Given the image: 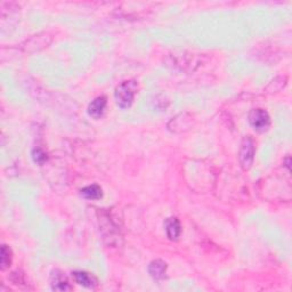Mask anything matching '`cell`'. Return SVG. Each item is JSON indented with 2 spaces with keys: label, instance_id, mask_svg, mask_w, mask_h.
<instances>
[{
  "label": "cell",
  "instance_id": "obj_7",
  "mask_svg": "<svg viewBox=\"0 0 292 292\" xmlns=\"http://www.w3.org/2000/svg\"><path fill=\"white\" fill-rule=\"evenodd\" d=\"M167 270V264L163 260L156 259L148 265V273L154 280H161L165 277Z\"/></svg>",
  "mask_w": 292,
  "mask_h": 292
},
{
  "label": "cell",
  "instance_id": "obj_4",
  "mask_svg": "<svg viewBox=\"0 0 292 292\" xmlns=\"http://www.w3.org/2000/svg\"><path fill=\"white\" fill-rule=\"evenodd\" d=\"M106 103L107 102H106L105 96H99V97H97V98L94 99L88 106L89 116L95 118V119H98V118L102 117L104 111H105Z\"/></svg>",
  "mask_w": 292,
  "mask_h": 292
},
{
  "label": "cell",
  "instance_id": "obj_8",
  "mask_svg": "<svg viewBox=\"0 0 292 292\" xmlns=\"http://www.w3.org/2000/svg\"><path fill=\"white\" fill-rule=\"evenodd\" d=\"M72 277L74 279L76 283H79L80 286L86 288H94L97 284L95 277L86 272H73Z\"/></svg>",
  "mask_w": 292,
  "mask_h": 292
},
{
  "label": "cell",
  "instance_id": "obj_2",
  "mask_svg": "<svg viewBox=\"0 0 292 292\" xmlns=\"http://www.w3.org/2000/svg\"><path fill=\"white\" fill-rule=\"evenodd\" d=\"M253 159H255V143L250 137H244L239 153L240 165L244 170H249L253 163Z\"/></svg>",
  "mask_w": 292,
  "mask_h": 292
},
{
  "label": "cell",
  "instance_id": "obj_10",
  "mask_svg": "<svg viewBox=\"0 0 292 292\" xmlns=\"http://www.w3.org/2000/svg\"><path fill=\"white\" fill-rule=\"evenodd\" d=\"M12 264V251L7 245L1 246V256H0V265H1V269L5 270L8 268Z\"/></svg>",
  "mask_w": 292,
  "mask_h": 292
},
{
  "label": "cell",
  "instance_id": "obj_6",
  "mask_svg": "<svg viewBox=\"0 0 292 292\" xmlns=\"http://www.w3.org/2000/svg\"><path fill=\"white\" fill-rule=\"evenodd\" d=\"M50 286H51V289L55 291L71 290L70 283H69L68 279L60 272L53 273V275L50 277Z\"/></svg>",
  "mask_w": 292,
  "mask_h": 292
},
{
  "label": "cell",
  "instance_id": "obj_11",
  "mask_svg": "<svg viewBox=\"0 0 292 292\" xmlns=\"http://www.w3.org/2000/svg\"><path fill=\"white\" fill-rule=\"evenodd\" d=\"M32 158L37 163H39V165H43V163L46 161L47 156H46V154H45V152L43 151V149L34 148L32 151Z\"/></svg>",
  "mask_w": 292,
  "mask_h": 292
},
{
  "label": "cell",
  "instance_id": "obj_9",
  "mask_svg": "<svg viewBox=\"0 0 292 292\" xmlns=\"http://www.w3.org/2000/svg\"><path fill=\"white\" fill-rule=\"evenodd\" d=\"M81 196L86 200H99L103 196V191L98 185H89L81 190Z\"/></svg>",
  "mask_w": 292,
  "mask_h": 292
},
{
  "label": "cell",
  "instance_id": "obj_1",
  "mask_svg": "<svg viewBox=\"0 0 292 292\" xmlns=\"http://www.w3.org/2000/svg\"><path fill=\"white\" fill-rule=\"evenodd\" d=\"M137 85L135 81H124L114 90V99L121 109H128L133 104Z\"/></svg>",
  "mask_w": 292,
  "mask_h": 292
},
{
  "label": "cell",
  "instance_id": "obj_3",
  "mask_svg": "<svg viewBox=\"0 0 292 292\" xmlns=\"http://www.w3.org/2000/svg\"><path fill=\"white\" fill-rule=\"evenodd\" d=\"M249 122L258 133H264L270 126L269 114L263 109H253L249 114Z\"/></svg>",
  "mask_w": 292,
  "mask_h": 292
},
{
  "label": "cell",
  "instance_id": "obj_5",
  "mask_svg": "<svg viewBox=\"0 0 292 292\" xmlns=\"http://www.w3.org/2000/svg\"><path fill=\"white\" fill-rule=\"evenodd\" d=\"M165 229L167 236L170 240H177L179 238L180 233H182V226H180V222L176 217H170L166 219Z\"/></svg>",
  "mask_w": 292,
  "mask_h": 292
}]
</instances>
